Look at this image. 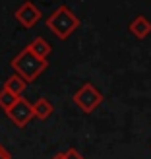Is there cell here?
<instances>
[{
	"label": "cell",
	"mask_w": 151,
	"mask_h": 159,
	"mask_svg": "<svg viewBox=\"0 0 151 159\" xmlns=\"http://www.w3.org/2000/svg\"><path fill=\"white\" fill-rule=\"evenodd\" d=\"M51 159H66V157H64V153H54Z\"/></svg>",
	"instance_id": "13"
},
{
	"label": "cell",
	"mask_w": 151,
	"mask_h": 159,
	"mask_svg": "<svg viewBox=\"0 0 151 159\" xmlns=\"http://www.w3.org/2000/svg\"><path fill=\"white\" fill-rule=\"evenodd\" d=\"M0 159H12V153L8 152V149H6L2 144H0Z\"/></svg>",
	"instance_id": "12"
},
{
	"label": "cell",
	"mask_w": 151,
	"mask_h": 159,
	"mask_svg": "<svg viewBox=\"0 0 151 159\" xmlns=\"http://www.w3.org/2000/svg\"><path fill=\"white\" fill-rule=\"evenodd\" d=\"M25 47H27V49L33 52V54H37L39 58H45V60L49 58V57H51V52H52V47H51V43L47 41L45 37H35L33 41L27 43Z\"/></svg>",
	"instance_id": "7"
},
{
	"label": "cell",
	"mask_w": 151,
	"mask_h": 159,
	"mask_svg": "<svg viewBox=\"0 0 151 159\" xmlns=\"http://www.w3.org/2000/svg\"><path fill=\"white\" fill-rule=\"evenodd\" d=\"M33 111H35V118H39V120H45V118H49V116L54 113V107H52V103L47 99V97H39V99L33 103Z\"/></svg>",
	"instance_id": "9"
},
{
	"label": "cell",
	"mask_w": 151,
	"mask_h": 159,
	"mask_svg": "<svg viewBox=\"0 0 151 159\" xmlns=\"http://www.w3.org/2000/svg\"><path fill=\"white\" fill-rule=\"evenodd\" d=\"M10 66L14 68V72L20 74L27 84H33L35 80L47 70L49 62H47L45 58H39L37 54H33V52L27 49V47H23V49L12 58Z\"/></svg>",
	"instance_id": "1"
},
{
	"label": "cell",
	"mask_w": 151,
	"mask_h": 159,
	"mask_svg": "<svg viewBox=\"0 0 151 159\" xmlns=\"http://www.w3.org/2000/svg\"><path fill=\"white\" fill-rule=\"evenodd\" d=\"M6 116L18 126V128H25V126L35 118V111H33V103H29L25 97H21L14 103V105L6 111Z\"/></svg>",
	"instance_id": "4"
},
{
	"label": "cell",
	"mask_w": 151,
	"mask_h": 159,
	"mask_svg": "<svg viewBox=\"0 0 151 159\" xmlns=\"http://www.w3.org/2000/svg\"><path fill=\"white\" fill-rule=\"evenodd\" d=\"M103 99H105V97H103L101 89H97V87H95L91 82H85V84L72 95V101L78 105V109L82 111V113H85V115L93 113V111L103 103Z\"/></svg>",
	"instance_id": "3"
},
{
	"label": "cell",
	"mask_w": 151,
	"mask_h": 159,
	"mask_svg": "<svg viewBox=\"0 0 151 159\" xmlns=\"http://www.w3.org/2000/svg\"><path fill=\"white\" fill-rule=\"evenodd\" d=\"M14 18L18 20V23L21 27H25V29H29V27H33L35 23L43 18V12L39 10V6H35L31 0H25L18 10L14 12Z\"/></svg>",
	"instance_id": "5"
},
{
	"label": "cell",
	"mask_w": 151,
	"mask_h": 159,
	"mask_svg": "<svg viewBox=\"0 0 151 159\" xmlns=\"http://www.w3.org/2000/svg\"><path fill=\"white\" fill-rule=\"evenodd\" d=\"M25 87H27V82H25V80H23L20 74H12V76L4 82V89L12 91L16 97H21V93L25 91Z\"/></svg>",
	"instance_id": "8"
},
{
	"label": "cell",
	"mask_w": 151,
	"mask_h": 159,
	"mask_svg": "<svg viewBox=\"0 0 151 159\" xmlns=\"http://www.w3.org/2000/svg\"><path fill=\"white\" fill-rule=\"evenodd\" d=\"M18 99H20V97H16V95H14L12 91L4 89V87L0 89V109H2L4 113H6V111L10 109V107H12V105H14V103L18 101Z\"/></svg>",
	"instance_id": "10"
},
{
	"label": "cell",
	"mask_w": 151,
	"mask_h": 159,
	"mask_svg": "<svg viewBox=\"0 0 151 159\" xmlns=\"http://www.w3.org/2000/svg\"><path fill=\"white\" fill-rule=\"evenodd\" d=\"M128 29H130V33L138 39H145L147 35H151V23L145 16H136V18L130 21Z\"/></svg>",
	"instance_id": "6"
},
{
	"label": "cell",
	"mask_w": 151,
	"mask_h": 159,
	"mask_svg": "<svg viewBox=\"0 0 151 159\" xmlns=\"http://www.w3.org/2000/svg\"><path fill=\"white\" fill-rule=\"evenodd\" d=\"M64 157H66V159H85V157H83V155L76 149V148H68L66 152H64Z\"/></svg>",
	"instance_id": "11"
},
{
	"label": "cell",
	"mask_w": 151,
	"mask_h": 159,
	"mask_svg": "<svg viewBox=\"0 0 151 159\" xmlns=\"http://www.w3.org/2000/svg\"><path fill=\"white\" fill-rule=\"evenodd\" d=\"M45 23H47V27H49L58 39L66 41V39L79 27L82 21H79V18L70 10L68 6H58L56 10L45 20Z\"/></svg>",
	"instance_id": "2"
}]
</instances>
